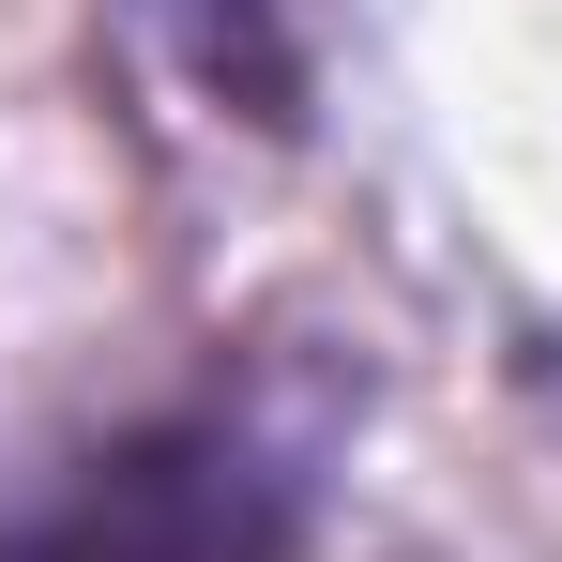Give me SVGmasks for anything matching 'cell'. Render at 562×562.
I'll list each match as a JSON object with an SVG mask.
<instances>
[{
	"label": "cell",
	"instance_id": "cell-1",
	"mask_svg": "<svg viewBox=\"0 0 562 562\" xmlns=\"http://www.w3.org/2000/svg\"><path fill=\"white\" fill-rule=\"evenodd\" d=\"M335 486V411L274 366H213L198 395L0 471V562H304Z\"/></svg>",
	"mask_w": 562,
	"mask_h": 562
},
{
	"label": "cell",
	"instance_id": "cell-2",
	"mask_svg": "<svg viewBox=\"0 0 562 562\" xmlns=\"http://www.w3.org/2000/svg\"><path fill=\"white\" fill-rule=\"evenodd\" d=\"M122 15H137V31H153V46H168L213 106H244L259 137H289V122H304V46H289L274 0H122Z\"/></svg>",
	"mask_w": 562,
	"mask_h": 562
}]
</instances>
